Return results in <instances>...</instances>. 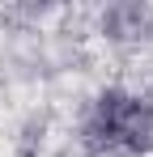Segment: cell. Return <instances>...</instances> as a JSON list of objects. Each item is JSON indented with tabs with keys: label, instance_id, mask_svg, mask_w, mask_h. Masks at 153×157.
Segmentation results:
<instances>
[{
	"label": "cell",
	"instance_id": "obj_1",
	"mask_svg": "<svg viewBox=\"0 0 153 157\" xmlns=\"http://www.w3.org/2000/svg\"><path fill=\"white\" fill-rule=\"evenodd\" d=\"M85 149L89 153H153V102L132 98L124 89H102L89 119H85Z\"/></svg>",
	"mask_w": 153,
	"mask_h": 157
},
{
	"label": "cell",
	"instance_id": "obj_2",
	"mask_svg": "<svg viewBox=\"0 0 153 157\" xmlns=\"http://www.w3.org/2000/svg\"><path fill=\"white\" fill-rule=\"evenodd\" d=\"M153 26V13L145 4H136V0H119V4H111L106 13H102V34H111V38H145Z\"/></svg>",
	"mask_w": 153,
	"mask_h": 157
}]
</instances>
